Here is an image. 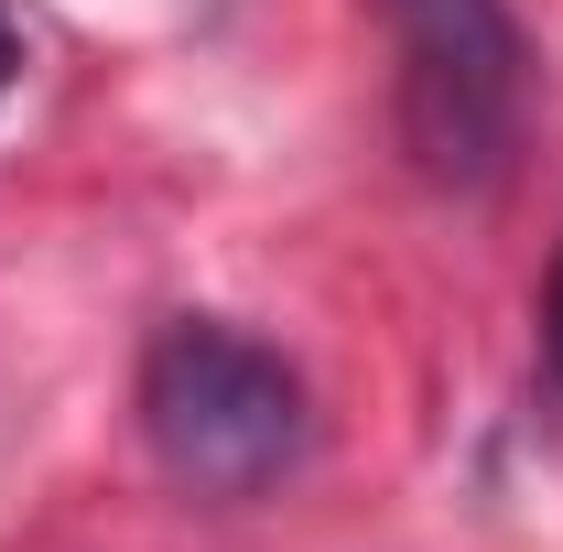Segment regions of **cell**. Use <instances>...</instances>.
<instances>
[{"mask_svg":"<svg viewBox=\"0 0 563 552\" xmlns=\"http://www.w3.org/2000/svg\"><path fill=\"white\" fill-rule=\"evenodd\" d=\"M131 412L152 466L185 487V498H272L282 477H303L314 455V390L272 336L228 325V314H163L141 346Z\"/></svg>","mask_w":563,"mask_h":552,"instance_id":"cell-1","label":"cell"},{"mask_svg":"<svg viewBox=\"0 0 563 552\" xmlns=\"http://www.w3.org/2000/svg\"><path fill=\"white\" fill-rule=\"evenodd\" d=\"M531 325H542V379L563 390V250H553V272H542V303H531Z\"/></svg>","mask_w":563,"mask_h":552,"instance_id":"cell-3","label":"cell"},{"mask_svg":"<svg viewBox=\"0 0 563 552\" xmlns=\"http://www.w3.org/2000/svg\"><path fill=\"white\" fill-rule=\"evenodd\" d=\"M22 76V33H11V11H0V87Z\"/></svg>","mask_w":563,"mask_h":552,"instance_id":"cell-4","label":"cell"},{"mask_svg":"<svg viewBox=\"0 0 563 552\" xmlns=\"http://www.w3.org/2000/svg\"><path fill=\"white\" fill-rule=\"evenodd\" d=\"M401 33V152L433 196H488L520 163L531 44L509 0H379Z\"/></svg>","mask_w":563,"mask_h":552,"instance_id":"cell-2","label":"cell"}]
</instances>
